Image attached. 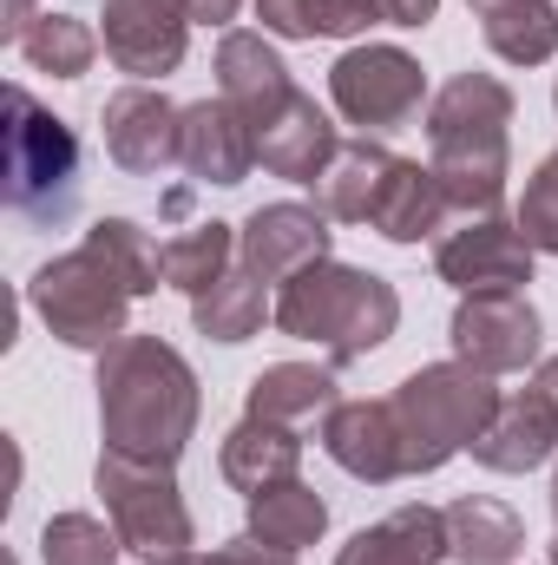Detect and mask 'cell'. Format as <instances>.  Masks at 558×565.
Listing matches in <instances>:
<instances>
[{"label":"cell","instance_id":"cell-1","mask_svg":"<svg viewBox=\"0 0 558 565\" xmlns=\"http://www.w3.org/2000/svg\"><path fill=\"white\" fill-rule=\"evenodd\" d=\"M99 434L112 454H132V460H164L178 467V454L191 447L197 415H204V395H197V375L191 362L158 342V335H119L106 355H99Z\"/></svg>","mask_w":558,"mask_h":565},{"label":"cell","instance_id":"cell-2","mask_svg":"<svg viewBox=\"0 0 558 565\" xmlns=\"http://www.w3.org/2000/svg\"><path fill=\"white\" fill-rule=\"evenodd\" d=\"M270 322L282 335H296V342H322L329 369H348V362L375 355L395 335L401 296H395V282L375 277V270L322 257V264L296 270L289 282H277V316Z\"/></svg>","mask_w":558,"mask_h":565},{"label":"cell","instance_id":"cell-3","mask_svg":"<svg viewBox=\"0 0 558 565\" xmlns=\"http://www.w3.org/2000/svg\"><path fill=\"white\" fill-rule=\"evenodd\" d=\"M79 139L66 119H53L26 86H7V126H0V178H7V211L60 231L79 211Z\"/></svg>","mask_w":558,"mask_h":565},{"label":"cell","instance_id":"cell-4","mask_svg":"<svg viewBox=\"0 0 558 565\" xmlns=\"http://www.w3.org/2000/svg\"><path fill=\"white\" fill-rule=\"evenodd\" d=\"M395 422H401V454H408V473H440L453 454H466L493 408H500V388L493 375L466 369V362H433V369H415L395 395Z\"/></svg>","mask_w":558,"mask_h":565},{"label":"cell","instance_id":"cell-5","mask_svg":"<svg viewBox=\"0 0 558 565\" xmlns=\"http://www.w3.org/2000/svg\"><path fill=\"white\" fill-rule=\"evenodd\" d=\"M93 493L106 500V520L119 533V546L139 565H178L197 553V520L178 493V473L164 460H132V454H99L93 467Z\"/></svg>","mask_w":558,"mask_h":565},{"label":"cell","instance_id":"cell-6","mask_svg":"<svg viewBox=\"0 0 558 565\" xmlns=\"http://www.w3.org/2000/svg\"><path fill=\"white\" fill-rule=\"evenodd\" d=\"M26 302H33V316H40L66 349L106 355L119 335H132V329H126V322H132V289L112 277L86 244L66 250V257H53V264H40L33 282H26Z\"/></svg>","mask_w":558,"mask_h":565},{"label":"cell","instance_id":"cell-7","mask_svg":"<svg viewBox=\"0 0 558 565\" xmlns=\"http://www.w3.org/2000/svg\"><path fill=\"white\" fill-rule=\"evenodd\" d=\"M329 106L368 139V132H401L427 106V73L401 46H348L329 66Z\"/></svg>","mask_w":558,"mask_h":565},{"label":"cell","instance_id":"cell-8","mask_svg":"<svg viewBox=\"0 0 558 565\" xmlns=\"http://www.w3.org/2000/svg\"><path fill=\"white\" fill-rule=\"evenodd\" d=\"M533 244L519 231V217H466L460 231H447L433 244V270L453 282L460 296H526L533 282Z\"/></svg>","mask_w":558,"mask_h":565},{"label":"cell","instance_id":"cell-9","mask_svg":"<svg viewBox=\"0 0 558 565\" xmlns=\"http://www.w3.org/2000/svg\"><path fill=\"white\" fill-rule=\"evenodd\" d=\"M539 309L526 296H460L453 322H447V342H453V362L480 369V375H519L539 362Z\"/></svg>","mask_w":558,"mask_h":565},{"label":"cell","instance_id":"cell-10","mask_svg":"<svg viewBox=\"0 0 558 565\" xmlns=\"http://www.w3.org/2000/svg\"><path fill=\"white\" fill-rule=\"evenodd\" d=\"M106 60L132 73V86H151L184 66L191 46V13L184 0H106Z\"/></svg>","mask_w":558,"mask_h":565},{"label":"cell","instance_id":"cell-11","mask_svg":"<svg viewBox=\"0 0 558 565\" xmlns=\"http://www.w3.org/2000/svg\"><path fill=\"white\" fill-rule=\"evenodd\" d=\"M178 119H184V106H171L158 86H119L99 113L106 158L126 178H158L164 164H178Z\"/></svg>","mask_w":558,"mask_h":565},{"label":"cell","instance_id":"cell-12","mask_svg":"<svg viewBox=\"0 0 558 565\" xmlns=\"http://www.w3.org/2000/svg\"><path fill=\"white\" fill-rule=\"evenodd\" d=\"M329 211L322 204H264V211H250L244 217V231H237V257H244V270L264 282H289L296 270H309V264H322L329 257Z\"/></svg>","mask_w":558,"mask_h":565},{"label":"cell","instance_id":"cell-13","mask_svg":"<svg viewBox=\"0 0 558 565\" xmlns=\"http://www.w3.org/2000/svg\"><path fill=\"white\" fill-rule=\"evenodd\" d=\"M322 454L362 480V487H388L408 480V454H401V422L395 402H335L322 422Z\"/></svg>","mask_w":558,"mask_h":565},{"label":"cell","instance_id":"cell-14","mask_svg":"<svg viewBox=\"0 0 558 565\" xmlns=\"http://www.w3.org/2000/svg\"><path fill=\"white\" fill-rule=\"evenodd\" d=\"M178 164L197 178V184H244L257 171V126L230 106V99H197L184 106L178 119Z\"/></svg>","mask_w":558,"mask_h":565},{"label":"cell","instance_id":"cell-15","mask_svg":"<svg viewBox=\"0 0 558 565\" xmlns=\"http://www.w3.org/2000/svg\"><path fill=\"white\" fill-rule=\"evenodd\" d=\"M552 454H558V408L539 382L500 395L486 434L473 440V460H480L486 473H533V467H546Z\"/></svg>","mask_w":558,"mask_h":565},{"label":"cell","instance_id":"cell-16","mask_svg":"<svg viewBox=\"0 0 558 565\" xmlns=\"http://www.w3.org/2000/svg\"><path fill=\"white\" fill-rule=\"evenodd\" d=\"M217 99H230V106L264 132L282 106L296 99V79H289L282 53L264 40V33L230 26V33L217 40Z\"/></svg>","mask_w":558,"mask_h":565},{"label":"cell","instance_id":"cell-17","mask_svg":"<svg viewBox=\"0 0 558 565\" xmlns=\"http://www.w3.org/2000/svg\"><path fill=\"white\" fill-rule=\"evenodd\" d=\"M513 86L493 73H453L427 99V145L453 139H513Z\"/></svg>","mask_w":558,"mask_h":565},{"label":"cell","instance_id":"cell-18","mask_svg":"<svg viewBox=\"0 0 558 565\" xmlns=\"http://www.w3.org/2000/svg\"><path fill=\"white\" fill-rule=\"evenodd\" d=\"M335 151H342V132L329 126V113H322L309 93H296L277 119L257 132V164H264L270 178H289V184H315Z\"/></svg>","mask_w":558,"mask_h":565},{"label":"cell","instance_id":"cell-19","mask_svg":"<svg viewBox=\"0 0 558 565\" xmlns=\"http://www.w3.org/2000/svg\"><path fill=\"white\" fill-rule=\"evenodd\" d=\"M447 204L460 217H493L506 204V178H513V139H453L427 151Z\"/></svg>","mask_w":558,"mask_h":565},{"label":"cell","instance_id":"cell-20","mask_svg":"<svg viewBox=\"0 0 558 565\" xmlns=\"http://www.w3.org/2000/svg\"><path fill=\"white\" fill-rule=\"evenodd\" d=\"M217 473H224L244 500H257V493H270L282 480H296V473H302V427L244 415V422L224 434V447H217Z\"/></svg>","mask_w":558,"mask_h":565},{"label":"cell","instance_id":"cell-21","mask_svg":"<svg viewBox=\"0 0 558 565\" xmlns=\"http://www.w3.org/2000/svg\"><path fill=\"white\" fill-rule=\"evenodd\" d=\"M447 211H453V204H447L433 164L395 158L388 178H382V191H375V204H368V231L388 237V244H420V237H433V231L447 224Z\"/></svg>","mask_w":558,"mask_h":565},{"label":"cell","instance_id":"cell-22","mask_svg":"<svg viewBox=\"0 0 558 565\" xmlns=\"http://www.w3.org/2000/svg\"><path fill=\"white\" fill-rule=\"evenodd\" d=\"M440 559H453L447 553V513L440 507H420V500L395 507L375 526H362L335 553V565H440Z\"/></svg>","mask_w":558,"mask_h":565},{"label":"cell","instance_id":"cell-23","mask_svg":"<svg viewBox=\"0 0 558 565\" xmlns=\"http://www.w3.org/2000/svg\"><path fill=\"white\" fill-rule=\"evenodd\" d=\"M335 369H315V362H270L250 395H244V415L257 422H282V427H309V422H329L335 408Z\"/></svg>","mask_w":558,"mask_h":565},{"label":"cell","instance_id":"cell-24","mask_svg":"<svg viewBox=\"0 0 558 565\" xmlns=\"http://www.w3.org/2000/svg\"><path fill=\"white\" fill-rule=\"evenodd\" d=\"M447 513V553L460 565H513L526 553V526L506 500H486V493H466Z\"/></svg>","mask_w":558,"mask_h":565},{"label":"cell","instance_id":"cell-25","mask_svg":"<svg viewBox=\"0 0 558 565\" xmlns=\"http://www.w3.org/2000/svg\"><path fill=\"white\" fill-rule=\"evenodd\" d=\"M486 46L506 66H546L558 53V7L552 0H466Z\"/></svg>","mask_w":558,"mask_h":565},{"label":"cell","instance_id":"cell-26","mask_svg":"<svg viewBox=\"0 0 558 565\" xmlns=\"http://www.w3.org/2000/svg\"><path fill=\"white\" fill-rule=\"evenodd\" d=\"M388 164H395V151H382L375 139H342V151L329 158V171L315 178V204L335 224H368V204H375Z\"/></svg>","mask_w":558,"mask_h":565},{"label":"cell","instance_id":"cell-27","mask_svg":"<svg viewBox=\"0 0 558 565\" xmlns=\"http://www.w3.org/2000/svg\"><path fill=\"white\" fill-rule=\"evenodd\" d=\"M264 316H277L270 282L250 277L244 264H237L230 277H217L204 296H191V322H197V335H211V342H250V335L264 329Z\"/></svg>","mask_w":558,"mask_h":565},{"label":"cell","instance_id":"cell-28","mask_svg":"<svg viewBox=\"0 0 558 565\" xmlns=\"http://www.w3.org/2000/svg\"><path fill=\"white\" fill-rule=\"evenodd\" d=\"M322 533H329V500L315 487H302V480H282V487L250 500V540H264L277 553H302Z\"/></svg>","mask_w":558,"mask_h":565},{"label":"cell","instance_id":"cell-29","mask_svg":"<svg viewBox=\"0 0 558 565\" xmlns=\"http://www.w3.org/2000/svg\"><path fill=\"white\" fill-rule=\"evenodd\" d=\"M13 46H20V60H26L33 73H53V79H79V73H93V60H99V33H93L79 13H33V20L13 33Z\"/></svg>","mask_w":558,"mask_h":565},{"label":"cell","instance_id":"cell-30","mask_svg":"<svg viewBox=\"0 0 558 565\" xmlns=\"http://www.w3.org/2000/svg\"><path fill=\"white\" fill-rule=\"evenodd\" d=\"M230 257H237V231L230 224H191L164 244V289H184V296H204L217 277H230Z\"/></svg>","mask_w":558,"mask_h":565},{"label":"cell","instance_id":"cell-31","mask_svg":"<svg viewBox=\"0 0 558 565\" xmlns=\"http://www.w3.org/2000/svg\"><path fill=\"white\" fill-rule=\"evenodd\" d=\"M86 250H93L112 277L132 289V302H139V296H151V289L164 282V250L144 237L132 217H99V224L86 231Z\"/></svg>","mask_w":558,"mask_h":565},{"label":"cell","instance_id":"cell-32","mask_svg":"<svg viewBox=\"0 0 558 565\" xmlns=\"http://www.w3.org/2000/svg\"><path fill=\"white\" fill-rule=\"evenodd\" d=\"M119 553H126L119 533L93 513H53L40 526V559L46 565H112Z\"/></svg>","mask_w":558,"mask_h":565},{"label":"cell","instance_id":"cell-33","mask_svg":"<svg viewBox=\"0 0 558 565\" xmlns=\"http://www.w3.org/2000/svg\"><path fill=\"white\" fill-rule=\"evenodd\" d=\"M440 0H329V40H348L362 26H427Z\"/></svg>","mask_w":558,"mask_h":565},{"label":"cell","instance_id":"cell-34","mask_svg":"<svg viewBox=\"0 0 558 565\" xmlns=\"http://www.w3.org/2000/svg\"><path fill=\"white\" fill-rule=\"evenodd\" d=\"M519 231H526V244H533V250L558 257V151H552V158H539V164H533V178H526Z\"/></svg>","mask_w":558,"mask_h":565},{"label":"cell","instance_id":"cell-35","mask_svg":"<svg viewBox=\"0 0 558 565\" xmlns=\"http://www.w3.org/2000/svg\"><path fill=\"white\" fill-rule=\"evenodd\" d=\"M250 7L277 40H329V0H250Z\"/></svg>","mask_w":558,"mask_h":565},{"label":"cell","instance_id":"cell-36","mask_svg":"<svg viewBox=\"0 0 558 565\" xmlns=\"http://www.w3.org/2000/svg\"><path fill=\"white\" fill-rule=\"evenodd\" d=\"M178 565H296V553H277V546H264V540H224V546H211V553H191V559Z\"/></svg>","mask_w":558,"mask_h":565},{"label":"cell","instance_id":"cell-37","mask_svg":"<svg viewBox=\"0 0 558 565\" xmlns=\"http://www.w3.org/2000/svg\"><path fill=\"white\" fill-rule=\"evenodd\" d=\"M184 13H191L197 26H230V20L244 13V0H184Z\"/></svg>","mask_w":558,"mask_h":565},{"label":"cell","instance_id":"cell-38","mask_svg":"<svg viewBox=\"0 0 558 565\" xmlns=\"http://www.w3.org/2000/svg\"><path fill=\"white\" fill-rule=\"evenodd\" d=\"M26 20H33V0H7V40H13Z\"/></svg>","mask_w":558,"mask_h":565},{"label":"cell","instance_id":"cell-39","mask_svg":"<svg viewBox=\"0 0 558 565\" xmlns=\"http://www.w3.org/2000/svg\"><path fill=\"white\" fill-rule=\"evenodd\" d=\"M539 388L552 395V408H558V355H552V362H539Z\"/></svg>","mask_w":558,"mask_h":565},{"label":"cell","instance_id":"cell-40","mask_svg":"<svg viewBox=\"0 0 558 565\" xmlns=\"http://www.w3.org/2000/svg\"><path fill=\"white\" fill-rule=\"evenodd\" d=\"M552 520H558V473H552Z\"/></svg>","mask_w":558,"mask_h":565},{"label":"cell","instance_id":"cell-41","mask_svg":"<svg viewBox=\"0 0 558 565\" xmlns=\"http://www.w3.org/2000/svg\"><path fill=\"white\" fill-rule=\"evenodd\" d=\"M546 565H558V540H552V559H546Z\"/></svg>","mask_w":558,"mask_h":565},{"label":"cell","instance_id":"cell-42","mask_svg":"<svg viewBox=\"0 0 558 565\" xmlns=\"http://www.w3.org/2000/svg\"><path fill=\"white\" fill-rule=\"evenodd\" d=\"M552 106H558V86H552Z\"/></svg>","mask_w":558,"mask_h":565}]
</instances>
